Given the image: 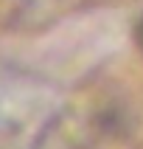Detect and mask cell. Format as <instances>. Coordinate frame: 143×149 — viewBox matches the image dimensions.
Wrapping results in <instances>:
<instances>
[{
    "label": "cell",
    "instance_id": "cell-1",
    "mask_svg": "<svg viewBox=\"0 0 143 149\" xmlns=\"http://www.w3.org/2000/svg\"><path fill=\"white\" fill-rule=\"evenodd\" d=\"M140 42H143V23H140Z\"/></svg>",
    "mask_w": 143,
    "mask_h": 149
}]
</instances>
